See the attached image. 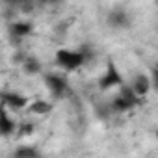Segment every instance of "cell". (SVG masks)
I'll return each instance as SVG.
<instances>
[{
    "label": "cell",
    "instance_id": "obj_1",
    "mask_svg": "<svg viewBox=\"0 0 158 158\" xmlns=\"http://www.w3.org/2000/svg\"><path fill=\"white\" fill-rule=\"evenodd\" d=\"M54 61L56 65L65 71V73H73V71H78L80 67L86 65V58L80 50H74V48H58L56 54H54Z\"/></svg>",
    "mask_w": 158,
    "mask_h": 158
},
{
    "label": "cell",
    "instance_id": "obj_2",
    "mask_svg": "<svg viewBox=\"0 0 158 158\" xmlns=\"http://www.w3.org/2000/svg\"><path fill=\"white\" fill-rule=\"evenodd\" d=\"M43 82L48 89V93L54 97V99H63L67 97L69 93V80L65 74H60V73H43Z\"/></svg>",
    "mask_w": 158,
    "mask_h": 158
},
{
    "label": "cell",
    "instance_id": "obj_3",
    "mask_svg": "<svg viewBox=\"0 0 158 158\" xmlns=\"http://www.w3.org/2000/svg\"><path fill=\"white\" fill-rule=\"evenodd\" d=\"M123 84H125V80H123L121 71L117 69L114 60H108L106 61V69H104V73L99 78V89L101 91H108V89H114V88H121Z\"/></svg>",
    "mask_w": 158,
    "mask_h": 158
},
{
    "label": "cell",
    "instance_id": "obj_4",
    "mask_svg": "<svg viewBox=\"0 0 158 158\" xmlns=\"http://www.w3.org/2000/svg\"><path fill=\"white\" fill-rule=\"evenodd\" d=\"M0 104H4L8 110H23L30 104V99L23 93H17V91H10V89H2L0 91Z\"/></svg>",
    "mask_w": 158,
    "mask_h": 158
},
{
    "label": "cell",
    "instance_id": "obj_5",
    "mask_svg": "<svg viewBox=\"0 0 158 158\" xmlns=\"http://www.w3.org/2000/svg\"><path fill=\"white\" fill-rule=\"evenodd\" d=\"M8 34H10L11 41L19 47V43H23L26 37H30L34 34V24L30 21H13L8 26Z\"/></svg>",
    "mask_w": 158,
    "mask_h": 158
},
{
    "label": "cell",
    "instance_id": "obj_6",
    "mask_svg": "<svg viewBox=\"0 0 158 158\" xmlns=\"http://www.w3.org/2000/svg\"><path fill=\"white\" fill-rule=\"evenodd\" d=\"M130 23H132V15L123 8L112 10L108 13V17H106V24L110 28H114V30H125V28L130 26Z\"/></svg>",
    "mask_w": 158,
    "mask_h": 158
},
{
    "label": "cell",
    "instance_id": "obj_7",
    "mask_svg": "<svg viewBox=\"0 0 158 158\" xmlns=\"http://www.w3.org/2000/svg\"><path fill=\"white\" fill-rule=\"evenodd\" d=\"M15 132H17L15 119L10 115V112L4 104H0V138H10Z\"/></svg>",
    "mask_w": 158,
    "mask_h": 158
},
{
    "label": "cell",
    "instance_id": "obj_8",
    "mask_svg": "<svg viewBox=\"0 0 158 158\" xmlns=\"http://www.w3.org/2000/svg\"><path fill=\"white\" fill-rule=\"evenodd\" d=\"M130 88H132V91H134L136 97L143 99V97H147V95L151 93V89H152V82H151L149 74H138V76L134 78V82L130 84Z\"/></svg>",
    "mask_w": 158,
    "mask_h": 158
},
{
    "label": "cell",
    "instance_id": "obj_9",
    "mask_svg": "<svg viewBox=\"0 0 158 158\" xmlns=\"http://www.w3.org/2000/svg\"><path fill=\"white\" fill-rule=\"evenodd\" d=\"M21 67H23V73L26 76H39V74H43V63L35 56H26L23 60Z\"/></svg>",
    "mask_w": 158,
    "mask_h": 158
},
{
    "label": "cell",
    "instance_id": "obj_10",
    "mask_svg": "<svg viewBox=\"0 0 158 158\" xmlns=\"http://www.w3.org/2000/svg\"><path fill=\"white\" fill-rule=\"evenodd\" d=\"M136 106H139V104L134 102V101H130V99H127V97H123V95H117V97H114L110 101V108L115 114H127V112H130Z\"/></svg>",
    "mask_w": 158,
    "mask_h": 158
},
{
    "label": "cell",
    "instance_id": "obj_11",
    "mask_svg": "<svg viewBox=\"0 0 158 158\" xmlns=\"http://www.w3.org/2000/svg\"><path fill=\"white\" fill-rule=\"evenodd\" d=\"M26 108H28V112L34 114V115H47V114L52 112V104H50L48 101H43V99H34V101H30V104H28Z\"/></svg>",
    "mask_w": 158,
    "mask_h": 158
},
{
    "label": "cell",
    "instance_id": "obj_12",
    "mask_svg": "<svg viewBox=\"0 0 158 158\" xmlns=\"http://www.w3.org/2000/svg\"><path fill=\"white\" fill-rule=\"evenodd\" d=\"M15 158H41V152L32 145H21L15 149Z\"/></svg>",
    "mask_w": 158,
    "mask_h": 158
},
{
    "label": "cell",
    "instance_id": "obj_13",
    "mask_svg": "<svg viewBox=\"0 0 158 158\" xmlns=\"http://www.w3.org/2000/svg\"><path fill=\"white\" fill-rule=\"evenodd\" d=\"M35 130V125L34 123H24L19 127V136H32Z\"/></svg>",
    "mask_w": 158,
    "mask_h": 158
},
{
    "label": "cell",
    "instance_id": "obj_14",
    "mask_svg": "<svg viewBox=\"0 0 158 158\" xmlns=\"http://www.w3.org/2000/svg\"><path fill=\"white\" fill-rule=\"evenodd\" d=\"M0 47H2V41H0Z\"/></svg>",
    "mask_w": 158,
    "mask_h": 158
}]
</instances>
